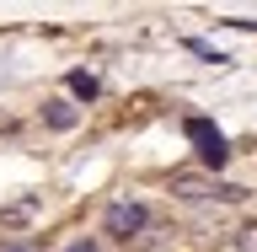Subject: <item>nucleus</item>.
Masks as SVG:
<instances>
[{"label": "nucleus", "mask_w": 257, "mask_h": 252, "mask_svg": "<svg viewBox=\"0 0 257 252\" xmlns=\"http://www.w3.org/2000/svg\"><path fill=\"white\" fill-rule=\"evenodd\" d=\"M172 193L177 199H220V204H241L246 199V188H236V183H209V177H188V172H177L172 177Z\"/></svg>", "instance_id": "1"}, {"label": "nucleus", "mask_w": 257, "mask_h": 252, "mask_svg": "<svg viewBox=\"0 0 257 252\" xmlns=\"http://www.w3.org/2000/svg\"><path fill=\"white\" fill-rule=\"evenodd\" d=\"M188 140L198 145V161H204V166H225V161H230V145H225V134L209 124V118H188Z\"/></svg>", "instance_id": "2"}, {"label": "nucleus", "mask_w": 257, "mask_h": 252, "mask_svg": "<svg viewBox=\"0 0 257 252\" xmlns=\"http://www.w3.org/2000/svg\"><path fill=\"white\" fill-rule=\"evenodd\" d=\"M102 225H107V236L128 241V236H140L145 225H150V215H145V204H112L107 215H102Z\"/></svg>", "instance_id": "3"}, {"label": "nucleus", "mask_w": 257, "mask_h": 252, "mask_svg": "<svg viewBox=\"0 0 257 252\" xmlns=\"http://www.w3.org/2000/svg\"><path fill=\"white\" fill-rule=\"evenodd\" d=\"M43 118H48L54 129H75V108H70V102H48Z\"/></svg>", "instance_id": "4"}, {"label": "nucleus", "mask_w": 257, "mask_h": 252, "mask_svg": "<svg viewBox=\"0 0 257 252\" xmlns=\"http://www.w3.org/2000/svg\"><path fill=\"white\" fill-rule=\"evenodd\" d=\"M70 92L91 102V97H96V75H86V70H75V75H70Z\"/></svg>", "instance_id": "5"}, {"label": "nucleus", "mask_w": 257, "mask_h": 252, "mask_svg": "<svg viewBox=\"0 0 257 252\" xmlns=\"http://www.w3.org/2000/svg\"><path fill=\"white\" fill-rule=\"evenodd\" d=\"M236 252H257V225H246V231L236 236Z\"/></svg>", "instance_id": "6"}, {"label": "nucleus", "mask_w": 257, "mask_h": 252, "mask_svg": "<svg viewBox=\"0 0 257 252\" xmlns=\"http://www.w3.org/2000/svg\"><path fill=\"white\" fill-rule=\"evenodd\" d=\"M70 252H102V247H96V236H80V241H70Z\"/></svg>", "instance_id": "7"}, {"label": "nucleus", "mask_w": 257, "mask_h": 252, "mask_svg": "<svg viewBox=\"0 0 257 252\" xmlns=\"http://www.w3.org/2000/svg\"><path fill=\"white\" fill-rule=\"evenodd\" d=\"M230 27H246V32H257V22H246V16H230Z\"/></svg>", "instance_id": "8"}]
</instances>
